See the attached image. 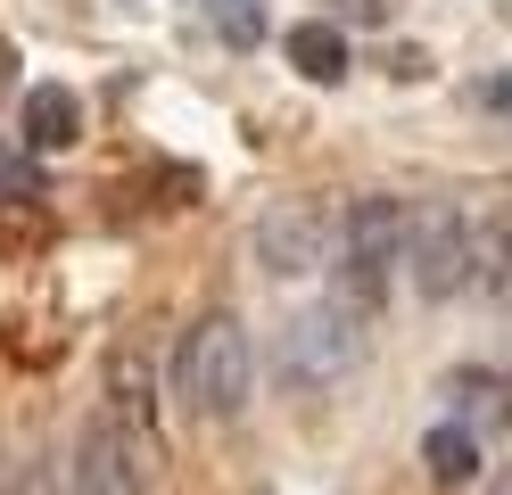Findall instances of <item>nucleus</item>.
Instances as JSON below:
<instances>
[{"label": "nucleus", "instance_id": "obj_14", "mask_svg": "<svg viewBox=\"0 0 512 495\" xmlns=\"http://www.w3.org/2000/svg\"><path fill=\"white\" fill-rule=\"evenodd\" d=\"M207 25L232 50H256V42H265V0H207Z\"/></svg>", "mask_w": 512, "mask_h": 495}, {"label": "nucleus", "instance_id": "obj_3", "mask_svg": "<svg viewBox=\"0 0 512 495\" xmlns=\"http://www.w3.org/2000/svg\"><path fill=\"white\" fill-rule=\"evenodd\" d=\"M364 363V314L356 306H306L281 322V339H273V380L290 388V396H331L347 372Z\"/></svg>", "mask_w": 512, "mask_h": 495}, {"label": "nucleus", "instance_id": "obj_12", "mask_svg": "<svg viewBox=\"0 0 512 495\" xmlns=\"http://www.w3.org/2000/svg\"><path fill=\"white\" fill-rule=\"evenodd\" d=\"M281 50H290V66H298L306 83H339V75H347V33L323 25V17L290 25V42H281Z\"/></svg>", "mask_w": 512, "mask_h": 495}, {"label": "nucleus", "instance_id": "obj_18", "mask_svg": "<svg viewBox=\"0 0 512 495\" xmlns=\"http://www.w3.org/2000/svg\"><path fill=\"white\" fill-rule=\"evenodd\" d=\"M9 66H17V50H9V33H0V83H9Z\"/></svg>", "mask_w": 512, "mask_h": 495}, {"label": "nucleus", "instance_id": "obj_7", "mask_svg": "<svg viewBox=\"0 0 512 495\" xmlns=\"http://www.w3.org/2000/svg\"><path fill=\"white\" fill-rule=\"evenodd\" d=\"M471 289L479 297H512V198H479L471 207Z\"/></svg>", "mask_w": 512, "mask_h": 495}, {"label": "nucleus", "instance_id": "obj_16", "mask_svg": "<svg viewBox=\"0 0 512 495\" xmlns=\"http://www.w3.org/2000/svg\"><path fill=\"white\" fill-rule=\"evenodd\" d=\"M471 108H488V116H512V75H479V83H471Z\"/></svg>", "mask_w": 512, "mask_h": 495}, {"label": "nucleus", "instance_id": "obj_10", "mask_svg": "<svg viewBox=\"0 0 512 495\" xmlns=\"http://www.w3.org/2000/svg\"><path fill=\"white\" fill-rule=\"evenodd\" d=\"M422 471H430V487H471L479 479V429L471 421L422 429Z\"/></svg>", "mask_w": 512, "mask_h": 495}, {"label": "nucleus", "instance_id": "obj_13", "mask_svg": "<svg viewBox=\"0 0 512 495\" xmlns=\"http://www.w3.org/2000/svg\"><path fill=\"white\" fill-rule=\"evenodd\" d=\"M0 495H83V479H75V462H58V454H25V462L0 471Z\"/></svg>", "mask_w": 512, "mask_h": 495}, {"label": "nucleus", "instance_id": "obj_11", "mask_svg": "<svg viewBox=\"0 0 512 495\" xmlns=\"http://www.w3.org/2000/svg\"><path fill=\"white\" fill-rule=\"evenodd\" d=\"M446 396H455V421H471V429H512V380H504V372H455Z\"/></svg>", "mask_w": 512, "mask_h": 495}, {"label": "nucleus", "instance_id": "obj_15", "mask_svg": "<svg viewBox=\"0 0 512 495\" xmlns=\"http://www.w3.org/2000/svg\"><path fill=\"white\" fill-rule=\"evenodd\" d=\"M42 149H0V198H42Z\"/></svg>", "mask_w": 512, "mask_h": 495}, {"label": "nucleus", "instance_id": "obj_5", "mask_svg": "<svg viewBox=\"0 0 512 495\" xmlns=\"http://www.w3.org/2000/svg\"><path fill=\"white\" fill-rule=\"evenodd\" d=\"M405 273L430 306L471 289V207L463 198H430V207L405 215Z\"/></svg>", "mask_w": 512, "mask_h": 495}, {"label": "nucleus", "instance_id": "obj_17", "mask_svg": "<svg viewBox=\"0 0 512 495\" xmlns=\"http://www.w3.org/2000/svg\"><path fill=\"white\" fill-rule=\"evenodd\" d=\"M331 9L356 17V25H380V17H389V0H331Z\"/></svg>", "mask_w": 512, "mask_h": 495}, {"label": "nucleus", "instance_id": "obj_2", "mask_svg": "<svg viewBox=\"0 0 512 495\" xmlns=\"http://www.w3.org/2000/svg\"><path fill=\"white\" fill-rule=\"evenodd\" d=\"M405 264V207L397 198H356V207L339 215V240H331V273H339V306H356L364 322L380 314V297H389Z\"/></svg>", "mask_w": 512, "mask_h": 495}, {"label": "nucleus", "instance_id": "obj_1", "mask_svg": "<svg viewBox=\"0 0 512 495\" xmlns=\"http://www.w3.org/2000/svg\"><path fill=\"white\" fill-rule=\"evenodd\" d=\"M174 396L199 421H240L256 396V347L240 314H199L174 347Z\"/></svg>", "mask_w": 512, "mask_h": 495}, {"label": "nucleus", "instance_id": "obj_19", "mask_svg": "<svg viewBox=\"0 0 512 495\" xmlns=\"http://www.w3.org/2000/svg\"><path fill=\"white\" fill-rule=\"evenodd\" d=\"M488 495H512V462H504V471H496V487H488Z\"/></svg>", "mask_w": 512, "mask_h": 495}, {"label": "nucleus", "instance_id": "obj_8", "mask_svg": "<svg viewBox=\"0 0 512 495\" xmlns=\"http://www.w3.org/2000/svg\"><path fill=\"white\" fill-rule=\"evenodd\" d=\"M17 132H25V149H75L83 141V99L67 83H34L25 91V108H17Z\"/></svg>", "mask_w": 512, "mask_h": 495}, {"label": "nucleus", "instance_id": "obj_6", "mask_svg": "<svg viewBox=\"0 0 512 495\" xmlns=\"http://www.w3.org/2000/svg\"><path fill=\"white\" fill-rule=\"evenodd\" d=\"M331 215L314 207V198H273L265 215H256V264H265L273 281H298V273H323L331 264Z\"/></svg>", "mask_w": 512, "mask_h": 495}, {"label": "nucleus", "instance_id": "obj_4", "mask_svg": "<svg viewBox=\"0 0 512 495\" xmlns=\"http://www.w3.org/2000/svg\"><path fill=\"white\" fill-rule=\"evenodd\" d=\"M75 479L83 495H157L166 479V438L141 421H116V413H91V429L75 438Z\"/></svg>", "mask_w": 512, "mask_h": 495}, {"label": "nucleus", "instance_id": "obj_9", "mask_svg": "<svg viewBox=\"0 0 512 495\" xmlns=\"http://www.w3.org/2000/svg\"><path fill=\"white\" fill-rule=\"evenodd\" d=\"M100 413L157 429V363H149L141 347H116V355H108V380H100Z\"/></svg>", "mask_w": 512, "mask_h": 495}]
</instances>
